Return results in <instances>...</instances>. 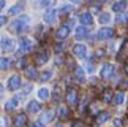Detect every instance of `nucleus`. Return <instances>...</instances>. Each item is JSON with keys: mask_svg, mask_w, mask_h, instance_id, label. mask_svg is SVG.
<instances>
[{"mask_svg": "<svg viewBox=\"0 0 128 127\" xmlns=\"http://www.w3.org/2000/svg\"><path fill=\"white\" fill-rule=\"evenodd\" d=\"M18 102H19V100L16 99V97H14V99H11V100H10L8 103H6V110H8V111H11V110H14V108H16V106L19 105Z\"/></svg>", "mask_w": 128, "mask_h": 127, "instance_id": "bb28decb", "label": "nucleus"}, {"mask_svg": "<svg viewBox=\"0 0 128 127\" xmlns=\"http://www.w3.org/2000/svg\"><path fill=\"white\" fill-rule=\"evenodd\" d=\"M74 75H76V80L79 81V83H82L86 80V73H84V70H82L81 67H76L74 68Z\"/></svg>", "mask_w": 128, "mask_h": 127, "instance_id": "6ab92c4d", "label": "nucleus"}, {"mask_svg": "<svg viewBox=\"0 0 128 127\" xmlns=\"http://www.w3.org/2000/svg\"><path fill=\"white\" fill-rule=\"evenodd\" d=\"M32 127H44V124L41 121H36V122H32Z\"/></svg>", "mask_w": 128, "mask_h": 127, "instance_id": "f704fd0d", "label": "nucleus"}, {"mask_svg": "<svg viewBox=\"0 0 128 127\" xmlns=\"http://www.w3.org/2000/svg\"><path fill=\"white\" fill-rule=\"evenodd\" d=\"M71 24H73V21H70L68 24H63L62 27H58V30L56 32V38H57L58 41L65 40V38L70 35V27H71Z\"/></svg>", "mask_w": 128, "mask_h": 127, "instance_id": "f03ea898", "label": "nucleus"}, {"mask_svg": "<svg viewBox=\"0 0 128 127\" xmlns=\"http://www.w3.org/2000/svg\"><path fill=\"white\" fill-rule=\"evenodd\" d=\"M56 3V0H41L40 2V7L41 8H48V7H51V5Z\"/></svg>", "mask_w": 128, "mask_h": 127, "instance_id": "c85d7f7f", "label": "nucleus"}, {"mask_svg": "<svg viewBox=\"0 0 128 127\" xmlns=\"http://www.w3.org/2000/svg\"><path fill=\"white\" fill-rule=\"evenodd\" d=\"M32 49H33V41L30 38H21V41H19V52L26 54V52H30Z\"/></svg>", "mask_w": 128, "mask_h": 127, "instance_id": "20e7f679", "label": "nucleus"}, {"mask_svg": "<svg viewBox=\"0 0 128 127\" xmlns=\"http://www.w3.org/2000/svg\"><path fill=\"white\" fill-rule=\"evenodd\" d=\"M71 127H82V122H79V121H74V122L71 124Z\"/></svg>", "mask_w": 128, "mask_h": 127, "instance_id": "c9c22d12", "label": "nucleus"}, {"mask_svg": "<svg viewBox=\"0 0 128 127\" xmlns=\"http://www.w3.org/2000/svg\"><path fill=\"white\" fill-rule=\"evenodd\" d=\"M111 99H112V92H111V89H104V92H103V102H104V103H109Z\"/></svg>", "mask_w": 128, "mask_h": 127, "instance_id": "a878e982", "label": "nucleus"}, {"mask_svg": "<svg viewBox=\"0 0 128 127\" xmlns=\"http://www.w3.org/2000/svg\"><path fill=\"white\" fill-rule=\"evenodd\" d=\"M0 48H2L3 52H11L13 48H14V41L11 40V38H6L3 37L2 40H0Z\"/></svg>", "mask_w": 128, "mask_h": 127, "instance_id": "0eeeda50", "label": "nucleus"}, {"mask_svg": "<svg viewBox=\"0 0 128 127\" xmlns=\"http://www.w3.org/2000/svg\"><path fill=\"white\" fill-rule=\"evenodd\" d=\"M52 118H54V113H52V111H46V113H43V116H41V122L43 124L51 122Z\"/></svg>", "mask_w": 128, "mask_h": 127, "instance_id": "5701e85b", "label": "nucleus"}, {"mask_svg": "<svg viewBox=\"0 0 128 127\" xmlns=\"http://www.w3.org/2000/svg\"><path fill=\"white\" fill-rule=\"evenodd\" d=\"M109 21H111V14H109V13H101L100 22H101V24H108Z\"/></svg>", "mask_w": 128, "mask_h": 127, "instance_id": "cd10ccee", "label": "nucleus"}, {"mask_svg": "<svg viewBox=\"0 0 128 127\" xmlns=\"http://www.w3.org/2000/svg\"><path fill=\"white\" fill-rule=\"evenodd\" d=\"M22 10H24V3H22V2H19V3H16V5H14V7H11V8H10L8 14H11V16H16V14L22 13Z\"/></svg>", "mask_w": 128, "mask_h": 127, "instance_id": "2eb2a0df", "label": "nucleus"}, {"mask_svg": "<svg viewBox=\"0 0 128 127\" xmlns=\"http://www.w3.org/2000/svg\"><path fill=\"white\" fill-rule=\"evenodd\" d=\"M124 99H125L124 92L119 91V92L116 94V97H114V105H122V103H124Z\"/></svg>", "mask_w": 128, "mask_h": 127, "instance_id": "393cba45", "label": "nucleus"}, {"mask_svg": "<svg viewBox=\"0 0 128 127\" xmlns=\"http://www.w3.org/2000/svg\"><path fill=\"white\" fill-rule=\"evenodd\" d=\"M56 62H57V65H62V62H63V57H62V56H60V57H57V60H56Z\"/></svg>", "mask_w": 128, "mask_h": 127, "instance_id": "4c0bfd02", "label": "nucleus"}, {"mask_svg": "<svg viewBox=\"0 0 128 127\" xmlns=\"http://www.w3.org/2000/svg\"><path fill=\"white\" fill-rule=\"evenodd\" d=\"M86 35H87V29L84 26H79L76 29V38H78V40H82Z\"/></svg>", "mask_w": 128, "mask_h": 127, "instance_id": "aec40b11", "label": "nucleus"}, {"mask_svg": "<svg viewBox=\"0 0 128 127\" xmlns=\"http://www.w3.org/2000/svg\"><path fill=\"white\" fill-rule=\"evenodd\" d=\"M40 110H41V103H40V102H35V100H32L30 103L27 105V111H28V113H32V114L38 113Z\"/></svg>", "mask_w": 128, "mask_h": 127, "instance_id": "ddd939ff", "label": "nucleus"}, {"mask_svg": "<svg viewBox=\"0 0 128 127\" xmlns=\"http://www.w3.org/2000/svg\"><path fill=\"white\" fill-rule=\"evenodd\" d=\"M70 2H73V3H79L81 0H70Z\"/></svg>", "mask_w": 128, "mask_h": 127, "instance_id": "79ce46f5", "label": "nucleus"}, {"mask_svg": "<svg viewBox=\"0 0 128 127\" xmlns=\"http://www.w3.org/2000/svg\"><path fill=\"white\" fill-rule=\"evenodd\" d=\"M125 73H126V75H128V64H126V65H125Z\"/></svg>", "mask_w": 128, "mask_h": 127, "instance_id": "37998d69", "label": "nucleus"}, {"mask_svg": "<svg viewBox=\"0 0 128 127\" xmlns=\"http://www.w3.org/2000/svg\"><path fill=\"white\" fill-rule=\"evenodd\" d=\"M27 27H28V18H19V19H16L14 22L10 24L8 29H10L13 33H22V32L27 30Z\"/></svg>", "mask_w": 128, "mask_h": 127, "instance_id": "f257e3e1", "label": "nucleus"}, {"mask_svg": "<svg viewBox=\"0 0 128 127\" xmlns=\"http://www.w3.org/2000/svg\"><path fill=\"white\" fill-rule=\"evenodd\" d=\"M57 14H58V11H56V10H49V11H46V14L43 16L44 22L54 24V22H56V19H57Z\"/></svg>", "mask_w": 128, "mask_h": 127, "instance_id": "9d476101", "label": "nucleus"}, {"mask_svg": "<svg viewBox=\"0 0 128 127\" xmlns=\"http://www.w3.org/2000/svg\"><path fill=\"white\" fill-rule=\"evenodd\" d=\"M109 119V113H106V111H101V113H98L96 114V124H103V122H106V121Z\"/></svg>", "mask_w": 128, "mask_h": 127, "instance_id": "f3484780", "label": "nucleus"}, {"mask_svg": "<svg viewBox=\"0 0 128 127\" xmlns=\"http://www.w3.org/2000/svg\"><path fill=\"white\" fill-rule=\"evenodd\" d=\"M3 7H5V0H0V11L3 10Z\"/></svg>", "mask_w": 128, "mask_h": 127, "instance_id": "58836bf2", "label": "nucleus"}, {"mask_svg": "<svg viewBox=\"0 0 128 127\" xmlns=\"http://www.w3.org/2000/svg\"><path fill=\"white\" fill-rule=\"evenodd\" d=\"M49 59V52L48 51H40L36 54V64L38 65H43V64H46Z\"/></svg>", "mask_w": 128, "mask_h": 127, "instance_id": "4468645a", "label": "nucleus"}, {"mask_svg": "<svg viewBox=\"0 0 128 127\" xmlns=\"http://www.w3.org/2000/svg\"><path fill=\"white\" fill-rule=\"evenodd\" d=\"M65 99H66V103L70 106H74L78 103V91L74 89V87H70V89L66 91Z\"/></svg>", "mask_w": 128, "mask_h": 127, "instance_id": "39448f33", "label": "nucleus"}, {"mask_svg": "<svg viewBox=\"0 0 128 127\" xmlns=\"http://www.w3.org/2000/svg\"><path fill=\"white\" fill-rule=\"evenodd\" d=\"M122 51H124V52H126V54H128V40L125 41V45H124V48H122Z\"/></svg>", "mask_w": 128, "mask_h": 127, "instance_id": "e433bc0d", "label": "nucleus"}, {"mask_svg": "<svg viewBox=\"0 0 128 127\" xmlns=\"http://www.w3.org/2000/svg\"><path fill=\"white\" fill-rule=\"evenodd\" d=\"M11 67V60L8 57H2L0 59V70H6V68Z\"/></svg>", "mask_w": 128, "mask_h": 127, "instance_id": "4be33fe9", "label": "nucleus"}, {"mask_svg": "<svg viewBox=\"0 0 128 127\" xmlns=\"http://www.w3.org/2000/svg\"><path fill=\"white\" fill-rule=\"evenodd\" d=\"M79 21H81L82 26H92V24H93V18H92L90 13H82L79 16Z\"/></svg>", "mask_w": 128, "mask_h": 127, "instance_id": "f8f14e48", "label": "nucleus"}, {"mask_svg": "<svg viewBox=\"0 0 128 127\" xmlns=\"http://www.w3.org/2000/svg\"><path fill=\"white\" fill-rule=\"evenodd\" d=\"M112 73H114V65L112 64H104L101 68V72H100V75L103 80H109V78L112 76Z\"/></svg>", "mask_w": 128, "mask_h": 127, "instance_id": "1a4fd4ad", "label": "nucleus"}, {"mask_svg": "<svg viewBox=\"0 0 128 127\" xmlns=\"http://www.w3.org/2000/svg\"><path fill=\"white\" fill-rule=\"evenodd\" d=\"M26 64H27L26 57H22V59H19V60H18V67H19V68H26Z\"/></svg>", "mask_w": 128, "mask_h": 127, "instance_id": "473e14b6", "label": "nucleus"}, {"mask_svg": "<svg viewBox=\"0 0 128 127\" xmlns=\"http://www.w3.org/2000/svg\"><path fill=\"white\" fill-rule=\"evenodd\" d=\"M6 21H8L6 16H0V27H3L5 24H6Z\"/></svg>", "mask_w": 128, "mask_h": 127, "instance_id": "72a5a7b5", "label": "nucleus"}, {"mask_svg": "<svg viewBox=\"0 0 128 127\" xmlns=\"http://www.w3.org/2000/svg\"><path fill=\"white\" fill-rule=\"evenodd\" d=\"M68 116H70L68 108H66V106H60V108H58V118H60V119H66Z\"/></svg>", "mask_w": 128, "mask_h": 127, "instance_id": "b1692460", "label": "nucleus"}, {"mask_svg": "<svg viewBox=\"0 0 128 127\" xmlns=\"http://www.w3.org/2000/svg\"><path fill=\"white\" fill-rule=\"evenodd\" d=\"M2 91H3V86H2V83H0V94H2Z\"/></svg>", "mask_w": 128, "mask_h": 127, "instance_id": "c03bdc74", "label": "nucleus"}, {"mask_svg": "<svg viewBox=\"0 0 128 127\" xmlns=\"http://www.w3.org/2000/svg\"><path fill=\"white\" fill-rule=\"evenodd\" d=\"M114 37V29L112 27H101L96 33L98 40H109V38Z\"/></svg>", "mask_w": 128, "mask_h": 127, "instance_id": "7ed1b4c3", "label": "nucleus"}, {"mask_svg": "<svg viewBox=\"0 0 128 127\" xmlns=\"http://www.w3.org/2000/svg\"><path fill=\"white\" fill-rule=\"evenodd\" d=\"M13 124H14V127H24L27 124V116L26 114H16L14 116V121H13Z\"/></svg>", "mask_w": 128, "mask_h": 127, "instance_id": "9b49d317", "label": "nucleus"}, {"mask_svg": "<svg viewBox=\"0 0 128 127\" xmlns=\"http://www.w3.org/2000/svg\"><path fill=\"white\" fill-rule=\"evenodd\" d=\"M117 22H128V13H124L120 14V16H117Z\"/></svg>", "mask_w": 128, "mask_h": 127, "instance_id": "7c9ffc66", "label": "nucleus"}, {"mask_svg": "<svg viewBox=\"0 0 128 127\" xmlns=\"http://www.w3.org/2000/svg\"><path fill=\"white\" fill-rule=\"evenodd\" d=\"M125 8H126V2H125V0H120V2H116L114 5H112V10H114L116 13H120V11H124Z\"/></svg>", "mask_w": 128, "mask_h": 127, "instance_id": "dca6fc26", "label": "nucleus"}, {"mask_svg": "<svg viewBox=\"0 0 128 127\" xmlns=\"http://www.w3.org/2000/svg\"><path fill=\"white\" fill-rule=\"evenodd\" d=\"M57 127H62V125H57Z\"/></svg>", "mask_w": 128, "mask_h": 127, "instance_id": "a18cd8bd", "label": "nucleus"}, {"mask_svg": "<svg viewBox=\"0 0 128 127\" xmlns=\"http://www.w3.org/2000/svg\"><path fill=\"white\" fill-rule=\"evenodd\" d=\"M21 86H22V81L18 75H13V76L8 78V89L10 91H18Z\"/></svg>", "mask_w": 128, "mask_h": 127, "instance_id": "423d86ee", "label": "nucleus"}, {"mask_svg": "<svg viewBox=\"0 0 128 127\" xmlns=\"http://www.w3.org/2000/svg\"><path fill=\"white\" fill-rule=\"evenodd\" d=\"M26 76L30 78V80H35V78H38L36 68H35V67H28V68H26Z\"/></svg>", "mask_w": 128, "mask_h": 127, "instance_id": "a211bd4d", "label": "nucleus"}, {"mask_svg": "<svg viewBox=\"0 0 128 127\" xmlns=\"http://www.w3.org/2000/svg\"><path fill=\"white\" fill-rule=\"evenodd\" d=\"M49 89H46V87H41L40 91H38V97H40V100H48L49 99Z\"/></svg>", "mask_w": 128, "mask_h": 127, "instance_id": "412c9836", "label": "nucleus"}, {"mask_svg": "<svg viewBox=\"0 0 128 127\" xmlns=\"http://www.w3.org/2000/svg\"><path fill=\"white\" fill-rule=\"evenodd\" d=\"M3 124H5V119H0V127H3Z\"/></svg>", "mask_w": 128, "mask_h": 127, "instance_id": "a19ab883", "label": "nucleus"}, {"mask_svg": "<svg viewBox=\"0 0 128 127\" xmlns=\"http://www.w3.org/2000/svg\"><path fill=\"white\" fill-rule=\"evenodd\" d=\"M73 52H74V56L79 57V59H86L87 57V48H86V45H81V43H78V45L73 46Z\"/></svg>", "mask_w": 128, "mask_h": 127, "instance_id": "6e6552de", "label": "nucleus"}, {"mask_svg": "<svg viewBox=\"0 0 128 127\" xmlns=\"http://www.w3.org/2000/svg\"><path fill=\"white\" fill-rule=\"evenodd\" d=\"M56 51H57V52H60V51H62V46H60V45H57V46H56Z\"/></svg>", "mask_w": 128, "mask_h": 127, "instance_id": "ea45409f", "label": "nucleus"}, {"mask_svg": "<svg viewBox=\"0 0 128 127\" xmlns=\"http://www.w3.org/2000/svg\"><path fill=\"white\" fill-rule=\"evenodd\" d=\"M70 11H73V7H71V5H65V7L60 8V11H58V13L63 14V13H70Z\"/></svg>", "mask_w": 128, "mask_h": 127, "instance_id": "2f4dec72", "label": "nucleus"}, {"mask_svg": "<svg viewBox=\"0 0 128 127\" xmlns=\"http://www.w3.org/2000/svg\"><path fill=\"white\" fill-rule=\"evenodd\" d=\"M51 76H52V72H43L41 73V78H40V80L41 81H49V80H51Z\"/></svg>", "mask_w": 128, "mask_h": 127, "instance_id": "c756f323", "label": "nucleus"}]
</instances>
